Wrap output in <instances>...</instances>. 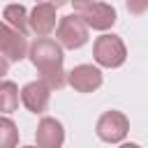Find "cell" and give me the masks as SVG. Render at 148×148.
Segmentation results:
<instances>
[{"instance_id":"6da1fadb","label":"cell","mask_w":148,"mask_h":148,"mask_svg":"<svg viewBox=\"0 0 148 148\" xmlns=\"http://www.w3.org/2000/svg\"><path fill=\"white\" fill-rule=\"evenodd\" d=\"M28 56H30L32 65L37 67V72L42 74V81L49 88H56L58 90V88L65 86V81H67L65 79V69H62L65 56H62V49H60L58 42H53L49 37H39L30 46Z\"/></svg>"},{"instance_id":"7a4b0ae2","label":"cell","mask_w":148,"mask_h":148,"mask_svg":"<svg viewBox=\"0 0 148 148\" xmlns=\"http://www.w3.org/2000/svg\"><path fill=\"white\" fill-rule=\"evenodd\" d=\"M92 56H95V62L102 65V67H120L127 58V49L123 44V39L118 35H102L95 39V46H92Z\"/></svg>"},{"instance_id":"3957f363","label":"cell","mask_w":148,"mask_h":148,"mask_svg":"<svg viewBox=\"0 0 148 148\" xmlns=\"http://www.w3.org/2000/svg\"><path fill=\"white\" fill-rule=\"evenodd\" d=\"M95 132H97V136H99L102 141H106V143H118V141H123V139L127 136V132H130V120H127L125 113L111 109V111H104V113L97 118Z\"/></svg>"},{"instance_id":"277c9868","label":"cell","mask_w":148,"mask_h":148,"mask_svg":"<svg viewBox=\"0 0 148 148\" xmlns=\"http://www.w3.org/2000/svg\"><path fill=\"white\" fill-rule=\"evenodd\" d=\"M58 44L65 46V49H81L86 42H88V25L79 18V14H69V16H62L60 23H58Z\"/></svg>"},{"instance_id":"5b68a950","label":"cell","mask_w":148,"mask_h":148,"mask_svg":"<svg viewBox=\"0 0 148 148\" xmlns=\"http://www.w3.org/2000/svg\"><path fill=\"white\" fill-rule=\"evenodd\" d=\"M30 46H28V39L25 35H21L18 30L9 28V25H2L0 28V53L12 60V62H18L28 56Z\"/></svg>"},{"instance_id":"8992f818","label":"cell","mask_w":148,"mask_h":148,"mask_svg":"<svg viewBox=\"0 0 148 148\" xmlns=\"http://www.w3.org/2000/svg\"><path fill=\"white\" fill-rule=\"evenodd\" d=\"M79 18L92 30H109L116 23V9L106 2H92L79 9Z\"/></svg>"},{"instance_id":"52a82bcc","label":"cell","mask_w":148,"mask_h":148,"mask_svg":"<svg viewBox=\"0 0 148 148\" xmlns=\"http://www.w3.org/2000/svg\"><path fill=\"white\" fill-rule=\"evenodd\" d=\"M49 99H51V88H49L42 79L25 83L23 90H21V102H23L25 109L32 111V113H44L46 106H49Z\"/></svg>"},{"instance_id":"ba28073f","label":"cell","mask_w":148,"mask_h":148,"mask_svg":"<svg viewBox=\"0 0 148 148\" xmlns=\"http://www.w3.org/2000/svg\"><path fill=\"white\" fill-rule=\"evenodd\" d=\"M67 83L79 92H92L102 86V72L92 65H76L67 74Z\"/></svg>"},{"instance_id":"9c48e42d","label":"cell","mask_w":148,"mask_h":148,"mask_svg":"<svg viewBox=\"0 0 148 148\" xmlns=\"http://www.w3.org/2000/svg\"><path fill=\"white\" fill-rule=\"evenodd\" d=\"M28 25L37 37H46L56 28V7L51 2H39L28 16Z\"/></svg>"},{"instance_id":"30bf717a","label":"cell","mask_w":148,"mask_h":148,"mask_svg":"<svg viewBox=\"0 0 148 148\" xmlns=\"http://www.w3.org/2000/svg\"><path fill=\"white\" fill-rule=\"evenodd\" d=\"M37 139V148H60L65 141V130L60 125V120L56 118H42L35 132Z\"/></svg>"},{"instance_id":"8fae6325","label":"cell","mask_w":148,"mask_h":148,"mask_svg":"<svg viewBox=\"0 0 148 148\" xmlns=\"http://www.w3.org/2000/svg\"><path fill=\"white\" fill-rule=\"evenodd\" d=\"M2 18L7 21L9 28L18 30L21 35H25L28 28H30V25H28V12H25L23 5H7L5 12H2Z\"/></svg>"},{"instance_id":"7c38bea8","label":"cell","mask_w":148,"mask_h":148,"mask_svg":"<svg viewBox=\"0 0 148 148\" xmlns=\"http://www.w3.org/2000/svg\"><path fill=\"white\" fill-rule=\"evenodd\" d=\"M18 106V88L12 81H0V113H12Z\"/></svg>"},{"instance_id":"4fadbf2b","label":"cell","mask_w":148,"mask_h":148,"mask_svg":"<svg viewBox=\"0 0 148 148\" xmlns=\"http://www.w3.org/2000/svg\"><path fill=\"white\" fill-rule=\"evenodd\" d=\"M18 143V130L14 120L0 116V148H16Z\"/></svg>"},{"instance_id":"5bb4252c","label":"cell","mask_w":148,"mask_h":148,"mask_svg":"<svg viewBox=\"0 0 148 148\" xmlns=\"http://www.w3.org/2000/svg\"><path fill=\"white\" fill-rule=\"evenodd\" d=\"M125 5H127V12L136 14V16L148 12V0H125Z\"/></svg>"},{"instance_id":"9a60e30c","label":"cell","mask_w":148,"mask_h":148,"mask_svg":"<svg viewBox=\"0 0 148 148\" xmlns=\"http://www.w3.org/2000/svg\"><path fill=\"white\" fill-rule=\"evenodd\" d=\"M74 2V9L79 12V9H83V7H88V5H92L95 0H72Z\"/></svg>"},{"instance_id":"2e32d148","label":"cell","mask_w":148,"mask_h":148,"mask_svg":"<svg viewBox=\"0 0 148 148\" xmlns=\"http://www.w3.org/2000/svg\"><path fill=\"white\" fill-rule=\"evenodd\" d=\"M7 69H9V60H7V58H2V56H0V79H2V76H5V74H7Z\"/></svg>"},{"instance_id":"e0dca14e","label":"cell","mask_w":148,"mask_h":148,"mask_svg":"<svg viewBox=\"0 0 148 148\" xmlns=\"http://www.w3.org/2000/svg\"><path fill=\"white\" fill-rule=\"evenodd\" d=\"M49 2H51V5H53V7L58 9V7H62V5H67L69 0H49Z\"/></svg>"},{"instance_id":"ac0fdd59","label":"cell","mask_w":148,"mask_h":148,"mask_svg":"<svg viewBox=\"0 0 148 148\" xmlns=\"http://www.w3.org/2000/svg\"><path fill=\"white\" fill-rule=\"evenodd\" d=\"M120 148H141V146H139V143H123Z\"/></svg>"},{"instance_id":"d6986e66","label":"cell","mask_w":148,"mask_h":148,"mask_svg":"<svg viewBox=\"0 0 148 148\" xmlns=\"http://www.w3.org/2000/svg\"><path fill=\"white\" fill-rule=\"evenodd\" d=\"M25 148H35V146H25Z\"/></svg>"},{"instance_id":"ffe728a7","label":"cell","mask_w":148,"mask_h":148,"mask_svg":"<svg viewBox=\"0 0 148 148\" xmlns=\"http://www.w3.org/2000/svg\"><path fill=\"white\" fill-rule=\"evenodd\" d=\"M0 28H2V23H0Z\"/></svg>"}]
</instances>
